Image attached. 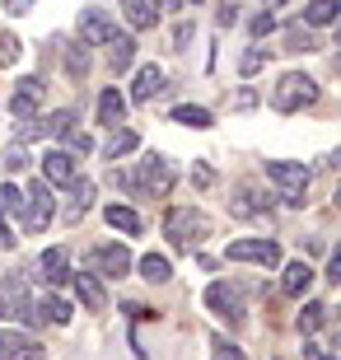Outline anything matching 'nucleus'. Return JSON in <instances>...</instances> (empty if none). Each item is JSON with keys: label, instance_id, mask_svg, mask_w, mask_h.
Listing matches in <instances>:
<instances>
[{"label": "nucleus", "instance_id": "a211bd4d", "mask_svg": "<svg viewBox=\"0 0 341 360\" xmlns=\"http://www.w3.org/2000/svg\"><path fill=\"white\" fill-rule=\"evenodd\" d=\"M103 47H108V61H112V70H117V75H122V70H131V61H136V42L127 38V33H112Z\"/></svg>", "mask_w": 341, "mask_h": 360}, {"label": "nucleus", "instance_id": "a878e982", "mask_svg": "<svg viewBox=\"0 0 341 360\" xmlns=\"http://www.w3.org/2000/svg\"><path fill=\"white\" fill-rule=\"evenodd\" d=\"M295 323H300V333H304V337L318 333V328L328 323V304H323V300H309V304L300 309V319H295Z\"/></svg>", "mask_w": 341, "mask_h": 360}, {"label": "nucleus", "instance_id": "412c9836", "mask_svg": "<svg viewBox=\"0 0 341 360\" xmlns=\"http://www.w3.org/2000/svg\"><path fill=\"white\" fill-rule=\"evenodd\" d=\"M136 146H141V136H136V131H127V127H108V141H103L108 160H122V155H131Z\"/></svg>", "mask_w": 341, "mask_h": 360}, {"label": "nucleus", "instance_id": "393cba45", "mask_svg": "<svg viewBox=\"0 0 341 360\" xmlns=\"http://www.w3.org/2000/svg\"><path fill=\"white\" fill-rule=\"evenodd\" d=\"M141 276L150 281V285H164V281L173 276V262H169L164 253H145V257H141Z\"/></svg>", "mask_w": 341, "mask_h": 360}, {"label": "nucleus", "instance_id": "0eeeda50", "mask_svg": "<svg viewBox=\"0 0 341 360\" xmlns=\"http://www.w3.org/2000/svg\"><path fill=\"white\" fill-rule=\"evenodd\" d=\"M224 257H229V262H257V267H281V243H276V239H234Z\"/></svg>", "mask_w": 341, "mask_h": 360}, {"label": "nucleus", "instance_id": "f257e3e1", "mask_svg": "<svg viewBox=\"0 0 341 360\" xmlns=\"http://www.w3.org/2000/svg\"><path fill=\"white\" fill-rule=\"evenodd\" d=\"M164 234H169V243L178 248V253H192V248L206 243L210 220L201 211H192V206H173V211L164 215Z\"/></svg>", "mask_w": 341, "mask_h": 360}, {"label": "nucleus", "instance_id": "4468645a", "mask_svg": "<svg viewBox=\"0 0 341 360\" xmlns=\"http://www.w3.org/2000/svg\"><path fill=\"white\" fill-rule=\"evenodd\" d=\"M70 285H75V295H79L84 309H108V290H103V281L94 276V271H70Z\"/></svg>", "mask_w": 341, "mask_h": 360}, {"label": "nucleus", "instance_id": "20e7f679", "mask_svg": "<svg viewBox=\"0 0 341 360\" xmlns=\"http://www.w3.org/2000/svg\"><path fill=\"white\" fill-rule=\"evenodd\" d=\"M173 183H178V169H173V160H164V155H145V160L136 164L131 192H141V197H169Z\"/></svg>", "mask_w": 341, "mask_h": 360}, {"label": "nucleus", "instance_id": "79ce46f5", "mask_svg": "<svg viewBox=\"0 0 341 360\" xmlns=\"http://www.w3.org/2000/svg\"><path fill=\"white\" fill-rule=\"evenodd\" d=\"M33 5H38V0H5V10H10V14H28Z\"/></svg>", "mask_w": 341, "mask_h": 360}, {"label": "nucleus", "instance_id": "f3484780", "mask_svg": "<svg viewBox=\"0 0 341 360\" xmlns=\"http://www.w3.org/2000/svg\"><path fill=\"white\" fill-rule=\"evenodd\" d=\"M122 117H127V98L117 89H103L98 94V127H122Z\"/></svg>", "mask_w": 341, "mask_h": 360}, {"label": "nucleus", "instance_id": "423d86ee", "mask_svg": "<svg viewBox=\"0 0 341 360\" xmlns=\"http://www.w3.org/2000/svg\"><path fill=\"white\" fill-rule=\"evenodd\" d=\"M0 323H24V328L38 323V304H33V295L19 276H10L5 290H0Z\"/></svg>", "mask_w": 341, "mask_h": 360}, {"label": "nucleus", "instance_id": "6e6552de", "mask_svg": "<svg viewBox=\"0 0 341 360\" xmlns=\"http://www.w3.org/2000/svg\"><path fill=\"white\" fill-rule=\"evenodd\" d=\"M42 356H47V347L28 328H5L0 333V360H42Z\"/></svg>", "mask_w": 341, "mask_h": 360}, {"label": "nucleus", "instance_id": "2f4dec72", "mask_svg": "<svg viewBox=\"0 0 341 360\" xmlns=\"http://www.w3.org/2000/svg\"><path fill=\"white\" fill-rule=\"evenodd\" d=\"M210 356H215V360H248L224 333H220V337H210Z\"/></svg>", "mask_w": 341, "mask_h": 360}, {"label": "nucleus", "instance_id": "37998d69", "mask_svg": "<svg viewBox=\"0 0 341 360\" xmlns=\"http://www.w3.org/2000/svg\"><path fill=\"white\" fill-rule=\"evenodd\" d=\"M14 243H19V234H14V229L0 220V248H14Z\"/></svg>", "mask_w": 341, "mask_h": 360}, {"label": "nucleus", "instance_id": "f704fd0d", "mask_svg": "<svg viewBox=\"0 0 341 360\" xmlns=\"http://www.w3.org/2000/svg\"><path fill=\"white\" fill-rule=\"evenodd\" d=\"M262 66H266V47H248V52H243V61H238V70H243V75H257Z\"/></svg>", "mask_w": 341, "mask_h": 360}, {"label": "nucleus", "instance_id": "c85d7f7f", "mask_svg": "<svg viewBox=\"0 0 341 360\" xmlns=\"http://www.w3.org/2000/svg\"><path fill=\"white\" fill-rule=\"evenodd\" d=\"M108 225L122 229V234H141V215H136L131 206H117V201H112V206H108Z\"/></svg>", "mask_w": 341, "mask_h": 360}, {"label": "nucleus", "instance_id": "4be33fe9", "mask_svg": "<svg viewBox=\"0 0 341 360\" xmlns=\"http://www.w3.org/2000/svg\"><path fill=\"white\" fill-rule=\"evenodd\" d=\"M266 206H271V197H262L257 187H238V197L229 201V211H234V215H262Z\"/></svg>", "mask_w": 341, "mask_h": 360}, {"label": "nucleus", "instance_id": "7c9ffc66", "mask_svg": "<svg viewBox=\"0 0 341 360\" xmlns=\"http://www.w3.org/2000/svg\"><path fill=\"white\" fill-rule=\"evenodd\" d=\"M70 127H75V112H70V108H56L52 117L42 122V131H47V136H56V141H61V136H66Z\"/></svg>", "mask_w": 341, "mask_h": 360}, {"label": "nucleus", "instance_id": "a19ab883", "mask_svg": "<svg viewBox=\"0 0 341 360\" xmlns=\"http://www.w3.org/2000/svg\"><path fill=\"white\" fill-rule=\"evenodd\" d=\"M234 24H238V10L224 0V5H220V28H234Z\"/></svg>", "mask_w": 341, "mask_h": 360}, {"label": "nucleus", "instance_id": "72a5a7b5", "mask_svg": "<svg viewBox=\"0 0 341 360\" xmlns=\"http://www.w3.org/2000/svg\"><path fill=\"white\" fill-rule=\"evenodd\" d=\"M19 206H24V192L14 183H0V211L5 215H19Z\"/></svg>", "mask_w": 341, "mask_h": 360}, {"label": "nucleus", "instance_id": "cd10ccee", "mask_svg": "<svg viewBox=\"0 0 341 360\" xmlns=\"http://www.w3.org/2000/svg\"><path fill=\"white\" fill-rule=\"evenodd\" d=\"M173 122H183V127H197V131H206V127H215V117H210V108H197V103H183V108H173Z\"/></svg>", "mask_w": 341, "mask_h": 360}, {"label": "nucleus", "instance_id": "b1692460", "mask_svg": "<svg viewBox=\"0 0 341 360\" xmlns=\"http://www.w3.org/2000/svg\"><path fill=\"white\" fill-rule=\"evenodd\" d=\"M323 42H318V33L309 24H290L285 28V52H318Z\"/></svg>", "mask_w": 341, "mask_h": 360}, {"label": "nucleus", "instance_id": "7ed1b4c3", "mask_svg": "<svg viewBox=\"0 0 341 360\" xmlns=\"http://www.w3.org/2000/svg\"><path fill=\"white\" fill-rule=\"evenodd\" d=\"M56 215V197H52V183L47 178H33L24 192V206H19V220H24V234H42L52 225Z\"/></svg>", "mask_w": 341, "mask_h": 360}, {"label": "nucleus", "instance_id": "aec40b11", "mask_svg": "<svg viewBox=\"0 0 341 360\" xmlns=\"http://www.w3.org/2000/svg\"><path fill=\"white\" fill-rule=\"evenodd\" d=\"M337 14H341V0H309V5H304V24L328 28V24H337Z\"/></svg>", "mask_w": 341, "mask_h": 360}, {"label": "nucleus", "instance_id": "9b49d317", "mask_svg": "<svg viewBox=\"0 0 341 360\" xmlns=\"http://www.w3.org/2000/svg\"><path fill=\"white\" fill-rule=\"evenodd\" d=\"M33 271H38L47 285H70V253H66V248H47Z\"/></svg>", "mask_w": 341, "mask_h": 360}, {"label": "nucleus", "instance_id": "c9c22d12", "mask_svg": "<svg viewBox=\"0 0 341 360\" xmlns=\"http://www.w3.org/2000/svg\"><path fill=\"white\" fill-rule=\"evenodd\" d=\"M61 141H66V150H70V155H89V150H94V141H89L84 131H79V127H70V131L61 136Z\"/></svg>", "mask_w": 341, "mask_h": 360}, {"label": "nucleus", "instance_id": "09e8293b", "mask_svg": "<svg viewBox=\"0 0 341 360\" xmlns=\"http://www.w3.org/2000/svg\"><path fill=\"white\" fill-rule=\"evenodd\" d=\"M281 5H285V0H266V10H281Z\"/></svg>", "mask_w": 341, "mask_h": 360}, {"label": "nucleus", "instance_id": "49530a36", "mask_svg": "<svg viewBox=\"0 0 341 360\" xmlns=\"http://www.w3.org/2000/svg\"><path fill=\"white\" fill-rule=\"evenodd\" d=\"M328 276H332V281H341V253H332V262H328Z\"/></svg>", "mask_w": 341, "mask_h": 360}, {"label": "nucleus", "instance_id": "473e14b6", "mask_svg": "<svg viewBox=\"0 0 341 360\" xmlns=\"http://www.w3.org/2000/svg\"><path fill=\"white\" fill-rule=\"evenodd\" d=\"M24 169H28V150H24V141H14L5 150V174H24Z\"/></svg>", "mask_w": 341, "mask_h": 360}, {"label": "nucleus", "instance_id": "bb28decb", "mask_svg": "<svg viewBox=\"0 0 341 360\" xmlns=\"http://www.w3.org/2000/svg\"><path fill=\"white\" fill-rule=\"evenodd\" d=\"M38 304V319L47 323H70V304L61 300V295H42V300H33Z\"/></svg>", "mask_w": 341, "mask_h": 360}, {"label": "nucleus", "instance_id": "a18cd8bd", "mask_svg": "<svg viewBox=\"0 0 341 360\" xmlns=\"http://www.w3.org/2000/svg\"><path fill=\"white\" fill-rule=\"evenodd\" d=\"M173 42H178V47H187V42H192V28H187V24H178V33H173Z\"/></svg>", "mask_w": 341, "mask_h": 360}, {"label": "nucleus", "instance_id": "e433bc0d", "mask_svg": "<svg viewBox=\"0 0 341 360\" xmlns=\"http://www.w3.org/2000/svg\"><path fill=\"white\" fill-rule=\"evenodd\" d=\"M14 61H19V38L0 28V66H14Z\"/></svg>", "mask_w": 341, "mask_h": 360}, {"label": "nucleus", "instance_id": "58836bf2", "mask_svg": "<svg viewBox=\"0 0 341 360\" xmlns=\"http://www.w3.org/2000/svg\"><path fill=\"white\" fill-rule=\"evenodd\" d=\"M271 28H276V14H271V10H266V14H257V19H252V38H266Z\"/></svg>", "mask_w": 341, "mask_h": 360}, {"label": "nucleus", "instance_id": "dca6fc26", "mask_svg": "<svg viewBox=\"0 0 341 360\" xmlns=\"http://www.w3.org/2000/svg\"><path fill=\"white\" fill-rule=\"evenodd\" d=\"M164 89H169V84H164V70H159V66H141V70H136V89H131L136 103H155Z\"/></svg>", "mask_w": 341, "mask_h": 360}, {"label": "nucleus", "instance_id": "ddd939ff", "mask_svg": "<svg viewBox=\"0 0 341 360\" xmlns=\"http://www.w3.org/2000/svg\"><path fill=\"white\" fill-rule=\"evenodd\" d=\"M66 187H70V197H66V211H61V215H66V225H75L79 215H89V206H94V183L75 174Z\"/></svg>", "mask_w": 341, "mask_h": 360}, {"label": "nucleus", "instance_id": "4c0bfd02", "mask_svg": "<svg viewBox=\"0 0 341 360\" xmlns=\"http://www.w3.org/2000/svg\"><path fill=\"white\" fill-rule=\"evenodd\" d=\"M19 94H33V98H42V94H47V84H42V75H24V80H19Z\"/></svg>", "mask_w": 341, "mask_h": 360}, {"label": "nucleus", "instance_id": "f8f14e48", "mask_svg": "<svg viewBox=\"0 0 341 360\" xmlns=\"http://www.w3.org/2000/svg\"><path fill=\"white\" fill-rule=\"evenodd\" d=\"M38 178H47L52 187H66L70 178H75V155H70V150H47V155H42V174Z\"/></svg>", "mask_w": 341, "mask_h": 360}, {"label": "nucleus", "instance_id": "2eb2a0df", "mask_svg": "<svg viewBox=\"0 0 341 360\" xmlns=\"http://www.w3.org/2000/svg\"><path fill=\"white\" fill-rule=\"evenodd\" d=\"M94 262H98L103 276H112V281H122L127 271H131V253H127L122 243H103V248H94Z\"/></svg>", "mask_w": 341, "mask_h": 360}, {"label": "nucleus", "instance_id": "c756f323", "mask_svg": "<svg viewBox=\"0 0 341 360\" xmlns=\"http://www.w3.org/2000/svg\"><path fill=\"white\" fill-rule=\"evenodd\" d=\"M66 75L70 80H84V75H89V47H84V42H75L66 52Z\"/></svg>", "mask_w": 341, "mask_h": 360}, {"label": "nucleus", "instance_id": "1a4fd4ad", "mask_svg": "<svg viewBox=\"0 0 341 360\" xmlns=\"http://www.w3.org/2000/svg\"><path fill=\"white\" fill-rule=\"evenodd\" d=\"M79 42L84 47H103L112 33H117V24H112V14L108 10H98V5H89V10H79Z\"/></svg>", "mask_w": 341, "mask_h": 360}, {"label": "nucleus", "instance_id": "9d476101", "mask_svg": "<svg viewBox=\"0 0 341 360\" xmlns=\"http://www.w3.org/2000/svg\"><path fill=\"white\" fill-rule=\"evenodd\" d=\"M206 309L215 314V319H224L229 328H238V323H243V304H238V290H229L224 281H210V285H206Z\"/></svg>", "mask_w": 341, "mask_h": 360}, {"label": "nucleus", "instance_id": "ea45409f", "mask_svg": "<svg viewBox=\"0 0 341 360\" xmlns=\"http://www.w3.org/2000/svg\"><path fill=\"white\" fill-rule=\"evenodd\" d=\"M304 360H337L332 351H323L318 342H304Z\"/></svg>", "mask_w": 341, "mask_h": 360}, {"label": "nucleus", "instance_id": "6ab92c4d", "mask_svg": "<svg viewBox=\"0 0 341 360\" xmlns=\"http://www.w3.org/2000/svg\"><path fill=\"white\" fill-rule=\"evenodd\" d=\"M309 285H314V267H309L304 257H300V262H290V267H285V276H281V290L300 300V295L309 290Z\"/></svg>", "mask_w": 341, "mask_h": 360}, {"label": "nucleus", "instance_id": "5701e85b", "mask_svg": "<svg viewBox=\"0 0 341 360\" xmlns=\"http://www.w3.org/2000/svg\"><path fill=\"white\" fill-rule=\"evenodd\" d=\"M122 14H127V24L131 28H155V0H122Z\"/></svg>", "mask_w": 341, "mask_h": 360}, {"label": "nucleus", "instance_id": "c03bdc74", "mask_svg": "<svg viewBox=\"0 0 341 360\" xmlns=\"http://www.w3.org/2000/svg\"><path fill=\"white\" fill-rule=\"evenodd\" d=\"M252 103H257V94H252V89H238L234 94V108H252Z\"/></svg>", "mask_w": 341, "mask_h": 360}, {"label": "nucleus", "instance_id": "de8ad7c7", "mask_svg": "<svg viewBox=\"0 0 341 360\" xmlns=\"http://www.w3.org/2000/svg\"><path fill=\"white\" fill-rule=\"evenodd\" d=\"M159 10H183V0H159Z\"/></svg>", "mask_w": 341, "mask_h": 360}, {"label": "nucleus", "instance_id": "8fccbe9b", "mask_svg": "<svg viewBox=\"0 0 341 360\" xmlns=\"http://www.w3.org/2000/svg\"><path fill=\"white\" fill-rule=\"evenodd\" d=\"M192 5H197V0H192Z\"/></svg>", "mask_w": 341, "mask_h": 360}, {"label": "nucleus", "instance_id": "39448f33", "mask_svg": "<svg viewBox=\"0 0 341 360\" xmlns=\"http://www.w3.org/2000/svg\"><path fill=\"white\" fill-rule=\"evenodd\" d=\"M266 178L281 187V197H285L290 206H304V201H309V183H314V174H309L304 164H295V160H266Z\"/></svg>", "mask_w": 341, "mask_h": 360}, {"label": "nucleus", "instance_id": "f03ea898", "mask_svg": "<svg viewBox=\"0 0 341 360\" xmlns=\"http://www.w3.org/2000/svg\"><path fill=\"white\" fill-rule=\"evenodd\" d=\"M318 103V80L314 75H304V70H290L281 75L271 89V108L276 112H300V108H314Z\"/></svg>", "mask_w": 341, "mask_h": 360}]
</instances>
